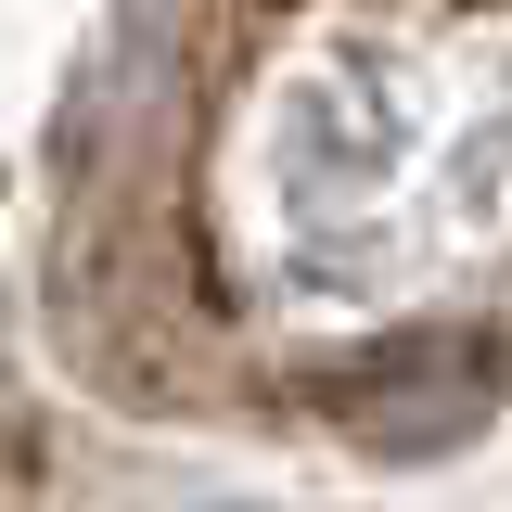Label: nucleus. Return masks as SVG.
Segmentation results:
<instances>
[{
  "label": "nucleus",
  "instance_id": "obj_1",
  "mask_svg": "<svg viewBox=\"0 0 512 512\" xmlns=\"http://www.w3.org/2000/svg\"><path fill=\"white\" fill-rule=\"evenodd\" d=\"M320 410L359 448H461L487 410H500V346L487 333H410V346H372L346 372H320Z\"/></svg>",
  "mask_w": 512,
  "mask_h": 512
}]
</instances>
